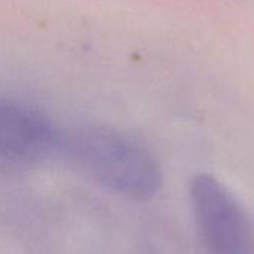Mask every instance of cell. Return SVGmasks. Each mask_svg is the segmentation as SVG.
I'll use <instances>...</instances> for the list:
<instances>
[{
	"label": "cell",
	"mask_w": 254,
	"mask_h": 254,
	"mask_svg": "<svg viewBox=\"0 0 254 254\" xmlns=\"http://www.w3.org/2000/svg\"><path fill=\"white\" fill-rule=\"evenodd\" d=\"M62 147L88 177L117 194L148 200L162 189L157 157L130 133L111 126H82L63 133Z\"/></svg>",
	"instance_id": "6da1fadb"
},
{
	"label": "cell",
	"mask_w": 254,
	"mask_h": 254,
	"mask_svg": "<svg viewBox=\"0 0 254 254\" xmlns=\"http://www.w3.org/2000/svg\"><path fill=\"white\" fill-rule=\"evenodd\" d=\"M190 203L206 254H254L247 214L218 178L197 174L190 184Z\"/></svg>",
	"instance_id": "7a4b0ae2"
},
{
	"label": "cell",
	"mask_w": 254,
	"mask_h": 254,
	"mask_svg": "<svg viewBox=\"0 0 254 254\" xmlns=\"http://www.w3.org/2000/svg\"><path fill=\"white\" fill-rule=\"evenodd\" d=\"M63 133L39 108L0 100V172L26 169L62 148Z\"/></svg>",
	"instance_id": "3957f363"
}]
</instances>
